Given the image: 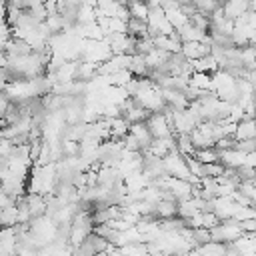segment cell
<instances>
[{
    "label": "cell",
    "mask_w": 256,
    "mask_h": 256,
    "mask_svg": "<svg viewBox=\"0 0 256 256\" xmlns=\"http://www.w3.org/2000/svg\"><path fill=\"white\" fill-rule=\"evenodd\" d=\"M234 140L242 142V140H254V122L250 118H242L236 128H234Z\"/></svg>",
    "instance_id": "277c9868"
},
{
    "label": "cell",
    "mask_w": 256,
    "mask_h": 256,
    "mask_svg": "<svg viewBox=\"0 0 256 256\" xmlns=\"http://www.w3.org/2000/svg\"><path fill=\"white\" fill-rule=\"evenodd\" d=\"M144 124H146V128H148L152 140H164V138H172V136H174V132H172V128L168 126L164 114H160V112L150 114Z\"/></svg>",
    "instance_id": "6da1fadb"
},
{
    "label": "cell",
    "mask_w": 256,
    "mask_h": 256,
    "mask_svg": "<svg viewBox=\"0 0 256 256\" xmlns=\"http://www.w3.org/2000/svg\"><path fill=\"white\" fill-rule=\"evenodd\" d=\"M208 52H210V44L208 42H184L180 46V54L188 62H196V60L208 56Z\"/></svg>",
    "instance_id": "7a4b0ae2"
},
{
    "label": "cell",
    "mask_w": 256,
    "mask_h": 256,
    "mask_svg": "<svg viewBox=\"0 0 256 256\" xmlns=\"http://www.w3.org/2000/svg\"><path fill=\"white\" fill-rule=\"evenodd\" d=\"M222 12H224V16L228 18V20H238V18H242L246 12H250V2H246V0H236V2H226V4H222Z\"/></svg>",
    "instance_id": "3957f363"
}]
</instances>
